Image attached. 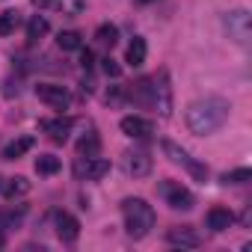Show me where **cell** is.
Returning a JSON list of instances; mask_svg holds the SVG:
<instances>
[{
	"mask_svg": "<svg viewBox=\"0 0 252 252\" xmlns=\"http://www.w3.org/2000/svg\"><path fill=\"white\" fill-rule=\"evenodd\" d=\"M80 65H83V68H92V51H83V54H80Z\"/></svg>",
	"mask_w": 252,
	"mask_h": 252,
	"instance_id": "obj_28",
	"label": "cell"
},
{
	"mask_svg": "<svg viewBox=\"0 0 252 252\" xmlns=\"http://www.w3.org/2000/svg\"><path fill=\"white\" fill-rule=\"evenodd\" d=\"M36 172H39V175H57V172H60V158H54V155H39V158H36Z\"/></svg>",
	"mask_w": 252,
	"mask_h": 252,
	"instance_id": "obj_24",
	"label": "cell"
},
{
	"mask_svg": "<svg viewBox=\"0 0 252 252\" xmlns=\"http://www.w3.org/2000/svg\"><path fill=\"white\" fill-rule=\"evenodd\" d=\"M54 6H57L63 15L74 18V15H80V12L86 9V0H54Z\"/></svg>",
	"mask_w": 252,
	"mask_h": 252,
	"instance_id": "obj_25",
	"label": "cell"
},
{
	"mask_svg": "<svg viewBox=\"0 0 252 252\" xmlns=\"http://www.w3.org/2000/svg\"><path fill=\"white\" fill-rule=\"evenodd\" d=\"M128 98H131L137 107H155V80H149V77L137 80V83L128 89Z\"/></svg>",
	"mask_w": 252,
	"mask_h": 252,
	"instance_id": "obj_12",
	"label": "cell"
},
{
	"mask_svg": "<svg viewBox=\"0 0 252 252\" xmlns=\"http://www.w3.org/2000/svg\"><path fill=\"white\" fill-rule=\"evenodd\" d=\"M57 45H60L63 51H80V45H83V36H80L77 30H63V33L57 36Z\"/></svg>",
	"mask_w": 252,
	"mask_h": 252,
	"instance_id": "obj_23",
	"label": "cell"
},
{
	"mask_svg": "<svg viewBox=\"0 0 252 252\" xmlns=\"http://www.w3.org/2000/svg\"><path fill=\"white\" fill-rule=\"evenodd\" d=\"M222 24H225V30H228V39H234L237 45H249V39H252V18H249L246 9L228 12Z\"/></svg>",
	"mask_w": 252,
	"mask_h": 252,
	"instance_id": "obj_3",
	"label": "cell"
},
{
	"mask_svg": "<svg viewBox=\"0 0 252 252\" xmlns=\"http://www.w3.org/2000/svg\"><path fill=\"white\" fill-rule=\"evenodd\" d=\"M3 243H6V240H3V234H0V249H3Z\"/></svg>",
	"mask_w": 252,
	"mask_h": 252,
	"instance_id": "obj_30",
	"label": "cell"
},
{
	"mask_svg": "<svg viewBox=\"0 0 252 252\" xmlns=\"http://www.w3.org/2000/svg\"><path fill=\"white\" fill-rule=\"evenodd\" d=\"M36 98L45 101V104L54 107V110H68V104H71L68 89L60 86V83H39V86H36Z\"/></svg>",
	"mask_w": 252,
	"mask_h": 252,
	"instance_id": "obj_7",
	"label": "cell"
},
{
	"mask_svg": "<svg viewBox=\"0 0 252 252\" xmlns=\"http://www.w3.org/2000/svg\"><path fill=\"white\" fill-rule=\"evenodd\" d=\"M48 30H51L48 18H45V15H36V18H30V24H27V39H30V42H39Z\"/></svg>",
	"mask_w": 252,
	"mask_h": 252,
	"instance_id": "obj_22",
	"label": "cell"
},
{
	"mask_svg": "<svg viewBox=\"0 0 252 252\" xmlns=\"http://www.w3.org/2000/svg\"><path fill=\"white\" fill-rule=\"evenodd\" d=\"M155 107L160 110V116L172 113V89L166 83V71H160V86H155Z\"/></svg>",
	"mask_w": 252,
	"mask_h": 252,
	"instance_id": "obj_14",
	"label": "cell"
},
{
	"mask_svg": "<svg viewBox=\"0 0 252 252\" xmlns=\"http://www.w3.org/2000/svg\"><path fill=\"white\" fill-rule=\"evenodd\" d=\"M101 68H104V74H110V77H119V74H122V68H119V65H116L110 57L104 60V65H101Z\"/></svg>",
	"mask_w": 252,
	"mask_h": 252,
	"instance_id": "obj_27",
	"label": "cell"
},
{
	"mask_svg": "<svg viewBox=\"0 0 252 252\" xmlns=\"http://www.w3.org/2000/svg\"><path fill=\"white\" fill-rule=\"evenodd\" d=\"M166 240H169L172 246H187V249H193V246L202 243V237H199V231H196L193 225H172V228L166 231Z\"/></svg>",
	"mask_w": 252,
	"mask_h": 252,
	"instance_id": "obj_11",
	"label": "cell"
},
{
	"mask_svg": "<svg viewBox=\"0 0 252 252\" xmlns=\"http://www.w3.org/2000/svg\"><path fill=\"white\" fill-rule=\"evenodd\" d=\"M110 172V160L104 158H77L74 160V175L86 178V181H98Z\"/></svg>",
	"mask_w": 252,
	"mask_h": 252,
	"instance_id": "obj_8",
	"label": "cell"
},
{
	"mask_svg": "<svg viewBox=\"0 0 252 252\" xmlns=\"http://www.w3.org/2000/svg\"><path fill=\"white\" fill-rule=\"evenodd\" d=\"M33 137H18V140H12L6 149H3V160H18L21 155H27L30 149H33Z\"/></svg>",
	"mask_w": 252,
	"mask_h": 252,
	"instance_id": "obj_18",
	"label": "cell"
},
{
	"mask_svg": "<svg viewBox=\"0 0 252 252\" xmlns=\"http://www.w3.org/2000/svg\"><path fill=\"white\" fill-rule=\"evenodd\" d=\"M231 222H234V214H231L228 208L217 205V208L208 211V228H211V231H217V234H220V231H228Z\"/></svg>",
	"mask_w": 252,
	"mask_h": 252,
	"instance_id": "obj_13",
	"label": "cell"
},
{
	"mask_svg": "<svg viewBox=\"0 0 252 252\" xmlns=\"http://www.w3.org/2000/svg\"><path fill=\"white\" fill-rule=\"evenodd\" d=\"M54 222H57V237H60L63 243H74V240L80 237V222H77L71 214L60 211V214L54 217Z\"/></svg>",
	"mask_w": 252,
	"mask_h": 252,
	"instance_id": "obj_10",
	"label": "cell"
},
{
	"mask_svg": "<svg viewBox=\"0 0 252 252\" xmlns=\"http://www.w3.org/2000/svg\"><path fill=\"white\" fill-rule=\"evenodd\" d=\"M122 217H125V231L134 240H143L155 228V208L146 199H125L122 202Z\"/></svg>",
	"mask_w": 252,
	"mask_h": 252,
	"instance_id": "obj_2",
	"label": "cell"
},
{
	"mask_svg": "<svg viewBox=\"0 0 252 252\" xmlns=\"http://www.w3.org/2000/svg\"><path fill=\"white\" fill-rule=\"evenodd\" d=\"M119 128H122V134H128V137L146 140V137L155 134V122H149V119H143V116H125V119L119 122Z\"/></svg>",
	"mask_w": 252,
	"mask_h": 252,
	"instance_id": "obj_9",
	"label": "cell"
},
{
	"mask_svg": "<svg viewBox=\"0 0 252 252\" xmlns=\"http://www.w3.org/2000/svg\"><path fill=\"white\" fill-rule=\"evenodd\" d=\"M249 178H252L249 169H234V172H225V175H222V184H243V181H249Z\"/></svg>",
	"mask_w": 252,
	"mask_h": 252,
	"instance_id": "obj_26",
	"label": "cell"
},
{
	"mask_svg": "<svg viewBox=\"0 0 252 252\" xmlns=\"http://www.w3.org/2000/svg\"><path fill=\"white\" fill-rule=\"evenodd\" d=\"M163 152H166V158H169L172 163H181V166H184V169H187V172L196 178V181H205V178H208V166L196 163V160H193V158H190V155H187L181 146H178V143H172V140H163Z\"/></svg>",
	"mask_w": 252,
	"mask_h": 252,
	"instance_id": "obj_4",
	"label": "cell"
},
{
	"mask_svg": "<svg viewBox=\"0 0 252 252\" xmlns=\"http://www.w3.org/2000/svg\"><path fill=\"white\" fill-rule=\"evenodd\" d=\"M3 181H6V178H0V190H3Z\"/></svg>",
	"mask_w": 252,
	"mask_h": 252,
	"instance_id": "obj_31",
	"label": "cell"
},
{
	"mask_svg": "<svg viewBox=\"0 0 252 252\" xmlns=\"http://www.w3.org/2000/svg\"><path fill=\"white\" fill-rule=\"evenodd\" d=\"M228 101L225 98H205V101H196L190 104L187 110V128L196 134V137H208L214 131H220L222 125L228 122Z\"/></svg>",
	"mask_w": 252,
	"mask_h": 252,
	"instance_id": "obj_1",
	"label": "cell"
},
{
	"mask_svg": "<svg viewBox=\"0 0 252 252\" xmlns=\"http://www.w3.org/2000/svg\"><path fill=\"white\" fill-rule=\"evenodd\" d=\"M146 57H149L146 39H143V36H134V42L128 45V54H125V63H128L131 68H140V65L146 63Z\"/></svg>",
	"mask_w": 252,
	"mask_h": 252,
	"instance_id": "obj_15",
	"label": "cell"
},
{
	"mask_svg": "<svg viewBox=\"0 0 252 252\" xmlns=\"http://www.w3.org/2000/svg\"><path fill=\"white\" fill-rule=\"evenodd\" d=\"M140 3H149V0H140Z\"/></svg>",
	"mask_w": 252,
	"mask_h": 252,
	"instance_id": "obj_32",
	"label": "cell"
},
{
	"mask_svg": "<svg viewBox=\"0 0 252 252\" xmlns=\"http://www.w3.org/2000/svg\"><path fill=\"white\" fill-rule=\"evenodd\" d=\"M160 196L166 199V205L169 208H175V211H190L193 208V193L181 184V181H163L160 184Z\"/></svg>",
	"mask_w": 252,
	"mask_h": 252,
	"instance_id": "obj_5",
	"label": "cell"
},
{
	"mask_svg": "<svg viewBox=\"0 0 252 252\" xmlns=\"http://www.w3.org/2000/svg\"><path fill=\"white\" fill-rule=\"evenodd\" d=\"M71 119H54V122H42V128L48 131V137L54 143H65L68 140V131H71Z\"/></svg>",
	"mask_w": 252,
	"mask_h": 252,
	"instance_id": "obj_16",
	"label": "cell"
},
{
	"mask_svg": "<svg viewBox=\"0 0 252 252\" xmlns=\"http://www.w3.org/2000/svg\"><path fill=\"white\" fill-rule=\"evenodd\" d=\"M95 42L101 45V48H116V42H119V30L113 27V24H101L98 30H95Z\"/></svg>",
	"mask_w": 252,
	"mask_h": 252,
	"instance_id": "obj_20",
	"label": "cell"
},
{
	"mask_svg": "<svg viewBox=\"0 0 252 252\" xmlns=\"http://www.w3.org/2000/svg\"><path fill=\"white\" fill-rule=\"evenodd\" d=\"M21 24V12L15 9H6V12H0V36H12Z\"/></svg>",
	"mask_w": 252,
	"mask_h": 252,
	"instance_id": "obj_21",
	"label": "cell"
},
{
	"mask_svg": "<svg viewBox=\"0 0 252 252\" xmlns=\"http://www.w3.org/2000/svg\"><path fill=\"white\" fill-rule=\"evenodd\" d=\"M98 152H101V140H98V134H86V137H80V143H77V158H98Z\"/></svg>",
	"mask_w": 252,
	"mask_h": 252,
	"instance_id": "obj_19",
	"label": "cell"
},
{
	"mask_svg": "<svg viewBox=\"0 0 252 252\" xmlns=\"http://www.w3.org/2000/svg\"><path fill=\"white\" fill-rule=\"evenodd\" d=\"M30 181L24 178V175H15V178H9V181H3V190H0V193H3L6 199H21V196H27L30 193Z\"/></svg>",
	"mask_w": 252,
	"mask_h": 252,
	"instance_id": "obj_17",
	"label": "cell"
},
{
	"mask_svg": "<svg viewBox=\"0 0 252 252\" xmlns=\"http://www.w3.org/2000/svg\"><path fill=\"white\" fill-rule=\"evenodd\" d=\"M30 3H33L36 9H48V6H54V0H30Z\"/></svg>",
	"mask_w": 252,
	"mask_h": 252,
	"instance_id": "obj_29",
	"label": "cell"
},
{
	"mask_svg": "<svg viewBox=\"0 0 252 252\" xmlns=\"http://www.w3.org/2000/svg\"><path fill=\"white\" fill-rule=\"evenodd\" d=\"M152 158H149V152H143V149H134V152H125L122 155V169L128 172L131 178H146V175H152Z\"/></svg>",
	"mask_w": 252,
	"mask_h": 252,
	"instance_id": "obj_6",
	"label": "cell"
}]
</instances>
